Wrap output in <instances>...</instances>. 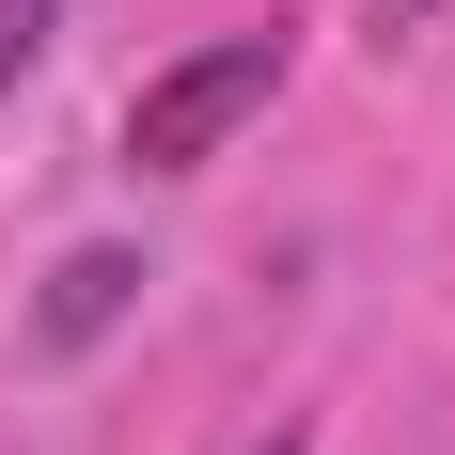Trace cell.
<instances>
[{"label":"cell","mask_w":455,"mask_h":455,"mask_svg":"<svg viewBox=\"0 0 455 455\" xmlns=\"http://www.w3.org/2000/svg\"><path fill=\"white\" fill-rule=\"evenodd\" d=\"M283 63H299V32H283V16L204 32L188 63H157V79L126 94V173H204V157H220V141L283 94Z\"/></svg>","instance_id":"cell-1"},{"label":"cell","mask_w":455,"mask_h":455,"mask_svg":"<svg viewBox=\"0 0 455 455\" xmlns=\"http://www.w3.org/2000/svg\"><path fill=\"white\" fill-rule=\"evenodd\" d=\"M141 251H110V235H94V251H63V267H47V299H32V362H79V346H110V330L141 315Z\"/></svg>","instance_id":"cell-2"},{"label":"cell","mask_w":455,"mask_h":455,"mask_svg":"<svg viewBox=\"0 0 455 455\" xmlns=\"http://www.w3.org/2000/svg\"><path fill=\"white\" fill-rule=\"evenodd\" d=\"M47 32H63V0H0V94L47 63Z\"/></svg>","instance_id":"cell-3"},{"label":"cell","mask_w":455,"mask_h":455,"mask_svg":"<svg viewBox=\"0 0 455 455\" xmlns=\"http://www.w3.org/2000/svg\"><path fill=\"white\" fill-rule=\"evenodd\" d=\"M251 455H315V440H299V424H267V440H251Z\"/></svg>","instance_id":"cell-4"},{"label":"cell","mask_w":455,"mask_h":455,"mask_svg":"<svg viewBox=\"0 0 455 455\" xmlns=\"http://www.w3.org/2000/svg\"><path fill=\"white\" fill-rule=\"evenodd\" d=\"M377 16H424V0H377Z\"/></svg>","instance_id":"cell-5"}]
</instances>
